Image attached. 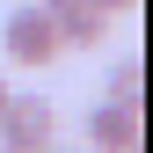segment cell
<instances>
[{"instance_id":"cell-3","label":"cell","mask_w":153,"mask_h":153,"mask_svg":"<svg viewBox=\"0 0 153 153\" xmlns=\"http://www.w3.org/2000/svg\"><path fill=\"white\" fill-rule=\"evenodd\" d=\"M44 7H51V22H59L66 51H102V36H109V7L102 0H44Z\"/></svg>"},{"instance_id":"cell-5","label":"cell","mask_w":153,"mask_h":153,"mask_svg":"<svg viewBox=\"0 0 153 153\" xmlns=\"http://www.w3.org/2000/svg\"><path fill=\"white\" fill-rule=\"evenodd\" d=\"M109 102H139V59H117V66H109Z\"/></svg>"},{"instance_id":"cell-2","label":"cell","mask_w":153,"mask_h":153,"mask_svg":"<svg viewBox=\"0 0 153 153\" xmlns=\"http://www.w3.org/2000/svg\"><path fill=\"white\" fill-rule=\"evenodd\" d=\"M59 139V109L44 102V95H7V109H0V146L7 153H44Z\"/></svg>"},{"instance_id":"cell-1","label":"cell","mask_w":153,"mask_h":153,"mask_svg":"<svg viewBox=\"0 0 153 153\" xmlns=\"http://www.w3.org/2000/svg\"><path fill=\"white\" fill-rule=\"evenodd\" d=\"M0 44H7V59H15V66H29V73L66 59V44H59V22H51V7H44V0H22V7L0 22Z\"/></svg>"},{"instance_id":"cell-9","label":"cell","mask_w":153,"mask_h":153,"mask_svg":"<svg viewBox=\"0 0 153 153\" xmlns=\"http://www.w3.org/2000/svg\"><path fill=\"white\" fill-rule=\"evenodd\" d=\"M0 153H7V146H0Z\"/></svg>"},{"instance_id":"cell-4","label":"cell","mask_w":153,"mask_h":153,"mask_svg":"<svg viewBox=\"0 0 153 153\" xmlns=\"http://www.w3.org/2000/svg\"><path fill=\"white\" fill-rule=\"evenodd\" d=\"M88 153H139V102H95L88 109Z\"/></svg>"},{"instance_id":"cell-8","label":"cell","mask_w":153,"mask_h":153,"mask_svg":"<svg viewBox=\"0 0 153 153\" xmlns=\"http://www.w3.org/2000/svg\"><path fill=\"white\" fill-rule=\"evenodd\" d=\"M7 95H15V88H7V80H0V109H7Z\"/></svg>"},{"instance_id":"cell-7","label":"cell","mask_w":153,"mask_h":153,"mask_svg":"<svg viewBox=\"0 0 153 153\" xmlns=\"http://www.w3.org/2000/svg\"><path fill=\"white\" fill-rule=\"evenodd\" d=\"M44 153H80V146H59V139H51V146H44Z\"/></svg>"},{"instance_id":"cell-6","label":"cell","mask_w":153,"mask_h":153,"mask_svg":"<svg viewBox=\"0 0 153 153\" xmlns=\"http://www.w3.org/2000/svg\"><path fill=\"white\" fill-rule=\"evenodd\" d=\"M102 7H109V15H124V7H131V0H102Z\"/></svg>"}]
</instances>
